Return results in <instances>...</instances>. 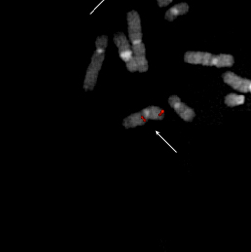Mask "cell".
Listing matches in <instances>:
<instances>
[{"instance_id":"7c38bea8","label":"cell","mask_w":251,"mask_h":252,"mask_svg":"<svg viewBox=\"0 0 251 252\" xmlns=\"http://www.w3.org/2000/svg\"><path fill=\"white\" fill-rule=\"evenodd\" d=\"M245 101H246L245 95L240 94L231 93V94H227L225 97V103L229 107H236V106L243 105L245 103Z\"/></svg>"},{"instance_id":"9a60e30c","label":"cell","mask_w":251,"mask_h":252,"mask_svg":"<svg viewBox=\"0 0 251 252\" xmlns=\"http://www.w3.org/2000/svg\"><path fill=\"white\" fill-rule=\"evenodd\" d=\"M158 1V4L160 7H166L167 5H169L173 0H157Z\"/></svg>"},{"instance_id":"30bf717a","label":"cell","mask_w":251,"mask_h":252,"mask_svg":"<svg viewBox=\"0 0 251 252\" xmlns=\"http://www.w3.org/2000/svg\"><path fill=\"white\" fill-rule=\"evenodd\" d=\"M146 119L143 117L141 111L140 112H136V113H132L129 116L126 117L123 120V126L126 128H133L135 126H143L146 123Z\"/></svg>"},{"instance_id":"4fadbf2b","label":"cell","mask_w":251,"mask_h":252,"mask_svg":"<svg viewBox=\"0 0 251 252\" xmlns=\"http://www.w3.org/2000/svg\"><path fill=\"white\" fill-rule=\"evenodd\" d=\"M107 45H108V37H107L106 35H102V36L97 37V39H96V41H95L96 50L105 51Z\"/></svg>"},{"instance_id":"52a82bcc","label":"cell","mask_w":251,"mask_h":252,"mask_svg":"<svg viewBox=\"0 0 251 252\" xmlns=\"http://www.w3.org/2000/svg\"><path fill=\"white\" fill-rule=\"evenodd\" d=\"M132 51L134 59L137 63L139 72H146L148 70V62L145 56V45L142 42L132 44Z\"/></svg>"},{"instance_id":"8fae6325","label":"cell","mask_w":251,"mask_h":252,"mask_svg":"<svg viewBox=\"0 0 251 252\" xmlns=\"http://www.w3.org/2000/svg\"><path fill=\"white\" fill-rule=\"evenodd\" d=\"M141 113L146 120H163L165 118V111L158 106H148L141 110Z\"/></svg>"},{"instance_id":"3957f363","label":"cell","mask_w":251,"mask_h":252,"mask_svg":"<svg viewBox=\"0 0 251 252\" xmlns=\"http://www.w3.org/2000/svg\"><path fill=\"white\" fill-rule=\"evenodd\" d=\"M168 103L182 120L186 122H191L196 117V112L194 111V109L183 103L177 95H171L168 98Z\"/></svg>"},{"instance_id":"ba28073f","label":"cell","mask_w":251,"mask_h":252,"mask_svg":"<svg viewBox=\"0 0 251 252\" xmlns=\"http://www.w3.org/2000/svg\"><path fill=\"white\" fill-rule=\"evenodd\" d=\"M234 63H235V58L232 55L219 54V55H213L211 66H215L217 68L232 67Z\"/></svg>"},{"instance_id":"5b68a950","label":"cell","mask_w":251,"mask_h":252,"mask_svg":"<svg viewBox=\"0 0 251 252\" xmlns=\"http://www.w3.org/2000/svg\"><path fill=\"white\" fill-rule=\"evenodd\" d=\"M113 42L118 49L119 57L122 61L127 63L134 57L132 47L130 46L127 37L123 32H117L113 37Z\"/></svg>"},{"instance_id":"6da1fadb","label":"cell","mask_w":251,"mask_h":252,"mask_svg":"<svg viewBox=\"0 0 251 252\" xmlns=\"http://www.w3.org/2000/svg\"><path fill=\"white\" fill-rule=\"evenodd\" d=\"M105 58V51L95 50L92 56L91 63L87 68L83 88L85 91H92L96 85L98 73L101 69L103 61Z\"/></svg>"},{"instance_id":"9c48e42d","label":"cell","mask_w":251,"mask_h":252,"mask_svg":"<svg viewBox=\"0 0 251 252\" xmlns=\"http://www.w3.org/2000/svg\"><path fill=\"white\" fill-rule=\"evenodd\" d=\"M189 12V5L187 3H179L171 8H169L166 13V20L172 22L174 21L177 17L185 15Z\"/></svg>"},{"instance_id":"7a4b0ae2","label":"cell","mask_w":251,"mask_h":252,"mask_svg":"<svg viewBox=\"0 0 251 252\" xmlns=\"http://www.w3.org/2000/svg\"><path fill=\"white\" fill-rule=\"evenodd\" d=\"M127 20V31L128 39L131 44L142 42V30L141 21L138 13L136 11H130L126 16Z\"/></svg>"},{"instance_id":"8992f818","label":"cell","mask_w":251,"mask_h":252,"mask_svg":"<svg viewBox=\"0 0 251 252\" xmlns=\"http://www.w3.org/2000/svg\"><path fill=\"white\" fill-rule=\"evenodd\" d=\"M213 55L209 52L188 51L184 54V62L190 64H201L204 66H211Z\"/></svg>"},{"instance_id":"277c9868","label":"cell","mask_w":251,"mask_h":252,"mask_svg":"<svg viewBox=\"0 0 251 252\" xmlns=\"http://www.w3.org/2000/svg\"><path fill=\"white\" fill-rule=\"evenodd\" d=\"M224 82L229 86H231L234 90H237L241 93H251V80L243 78L232 71L225 72L223 74Z\"/></svg>"},{"instance_id":"5bb4252c","label":"cell","mask_w":251,"mask_h":252,"mask_svg":"<svg viewBox=\"0 0 251 252\" xmlns=\"http://www.w3.org/2000/svg\"><path fill=\"white\" fill-rule=\"evenodd\" d=\"M126 68L128 71L130 72H135V71H138V67H137V63H136V61L134 59V57L128 61L127 63H126Z\"/></svg>"}]
</instances>
